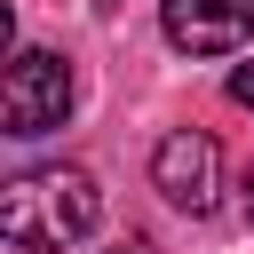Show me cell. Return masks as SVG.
<instances>
[{
	"label": "cell",
	"instance_id": "6da1fadb",
	"mask_svg": "<svg viewBox=\"0 0 254 254\" xmlns=\"http://www.w3.org/2000/svg\"><path fill=\"white\" fill-rule=\"evenodd\" d=\"M95 214H103V190L87 167H32L0 190V230L16 246H71L95 230Z\"/></svg>",
	"mask_w": 254,
	"mask_h": 254
},
{
	"label": "cell",
	"instance_id": "7a4b0ae2",
	"mask_svg": "<svg viewBox=\"0 0 254 254\" xmlns=\"http://www.w3.org/2000/svg\"><path fill=\"white\" fill-rule=\"evenodd\" d=\"M71 64L56 48H16L8 56V79H0V127L8 135H56L71 119Z\"/></svg>",
	"mask_w": 254,
	"mask_h": 254
},
{
	"label": "cell",
	"instance_id": "3957f363",
	"mask_svg": "<svg viewBox=\"0 0 254 254\" xmlns=\"http://www.w3.org/2000/svg\"><path fill=\"white\" fill-rule=\"evenodd\" d=\"M151 183H159L167 206L214 214V198H222V143H214L206 127H175V135L151 151Z\"/></svg>",
	"mask_w": 254,
	"mask_h": 254
},
{
	"label": "cell",
	"instance_id": "277c9868",
	"mask_svg": "<svg viewBox=\"0 0 254 254\" xmlns=\"http://www.w3.org/2000/svg\"><path fill=\"white\" fill-rule=\"evenodd\" d=\"M159 24L183 56H238L254 40V0H167Z\"/></svg>",
	"mask_w": 254,
	"mask_h": 254
},
{
	"label": "cell",
	"instance_id": "5b68a950",
	"mask_svg": "<svg viewBox=\"0 0 254 254\" xmlns=\"http://www.w3.org/2000/svg\"><path fill=\"white\" fill-rule=\"evenodd\" d=\"M230 103H238V111H254V64H238V71H230Z\"/></svg>",
	"mask_w": 254,
	"mask_h": 254
},
{
	"label": "cell",
	"instance_id": "8992f818",
	"mask_svg": "<svg viewBox=\"0 0 254 254\" xmlns=\"http://www.w3.org/2000/svg\"><path fill=\"white\" fill-rule=\"evenodd\" d=\"M111 254H151V238H119V246H111Z\"/></svg>",
	"mask_w": 254,
	"mask_h": 254
},
{
	"label": "cell",
	"instance_id": "52a82bcc",
	"mask_svg": "<svg viewBox=\"0 0 254 254\" xmlns=\"http://www.w3.org/2000/svg\"><path fill=\"white\" fill-rule=\"evenodd\" d=\"M246 222H254V167H246Z\"/></svg>",
	"mask_w": 254,
	"mask_h": 254
}]
</instances>
